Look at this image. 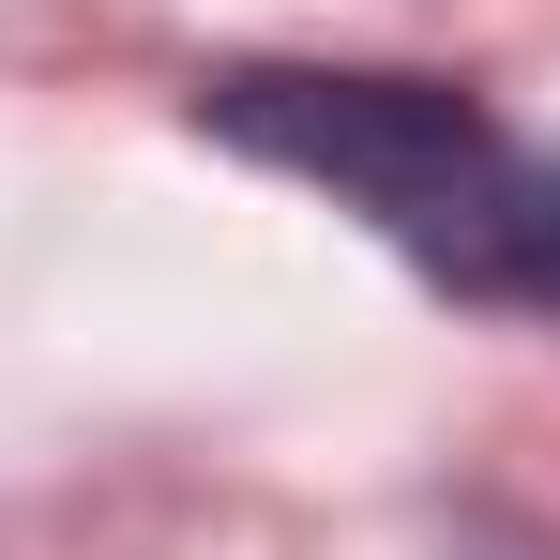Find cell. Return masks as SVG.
<instances>
[{
    "label": "cell",
    "mask_w": 560,
    "mask_h": 560,
    "mask_svg": "<svg viewBox=\"0 0 560 560\" xmlns=\"http://www.w3.org/2000/svg\"><path fill=\"white\" fill-rule=\"evenodd\" d=\"M197 121L288 183H334L409 273L500 318H560V167L515 152L455 77H378V61H228L197 77Z\"/></svg>",
    "instance_id": "6da1fadb"
}]
</instances>
